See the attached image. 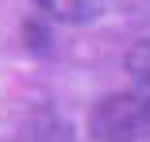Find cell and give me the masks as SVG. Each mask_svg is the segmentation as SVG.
<instances>
[{
  "instance_id": "obj_1",
  "label": "cell",
  "mask_w": 150,
  "mask_h": 142,
  "mask_svg": "<svg viewBox=\"0 0 150 142\" xmlns=\"http://www.w3.org/2000/svg\"><path fill=\"white\" fill-rule=\"evenodd\" d=\"M88 131L100 142H131L142 131H150V81L104 96L88 115Z\"/></svg>"
},
{
  "instance_id": "obj_2",
  "label": "cell",
  "mask_w": 150,
  "mask_h": 142,
  "mask_svg": "<svg viewBox=\"0 0 150 142\" xmlns=\"http://www.w3.org/2000/svg\"><path fill=\"white\" fill-rule=\"evenodd\" d=\"M35 4L62 23H93V19L108 15L119 0H35Z\"/></svg>"
},
{
  "instance_id": "obj_3",
  "label": "cell",
  "mask_w": 150,
  "mask_h": 142,
  "mask_svg": "<svg viewBox=\"0 0 150 142\" xmlns=\"http://www.w3.org/2000/svg\"><path fill=\"white\" fill-rule=\"evenodd\" d=\"M127 73H135L139 81H150V39H142L127 50Z\"/></svg>"
}]
</instances>
